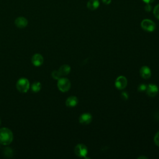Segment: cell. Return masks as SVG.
Here are the masks:
<instances>
[{"mask_svg":"<svg viewBox=\"0 0 159 159\" xmlns=\"http://www.w3.org/2000/svg\"><path fill=\"white\" fill-rule=\"evenodd\" d=\"M15 25L18 27V28H24L25 27L27 24H28V21L24 17H19L16 19L14 21Z\"/></svg>","mask_w":159,"mask_h":159,"instance_id":"obj_10","label":"cell"},{"mask_svg":"<svg viewBox=\"0 0 159 159\" xmlns=\"http://www.w3.org/2000/svg\"><path fill=\"white\" fill-rule=\"evenodd\" d=\"M30 88L29 80L25 78H21L18 80L16 83V88L18 91L22 93H25L28 91Z\"/></svg>","mask_w":159,"mask_h":159,"instance_id":"obj_2","label":"cell"},{"mask_svg":"<svg viewBox=\"0 0 159 159\" xmlns=\"http://www.w3.org/2000/svg\"><path fill=\"white\" fill-rule=\"evenodd\" d=\"M92 121V116L89 113H83L79 118V122L80 124L87 125Z\"/></svg>","mask_w":159,"mask_h":159,"instance_id":"obj_9","label":"cell"},{"mask_svg":"<svg viewBox=\"0 0 159 159\" xmlns=\"http://www.w3.org/2000/svg\"><path fill=\"white\" fill-rule=\"evenodd\" d=\"M154 142L156 144V145L159 147V131H158L156 133V134L154 137Z\"/></svg>","mask_w":159,"mask_h":159,"instance_id":"obj_20","label":"cell"},{"mask_svg":"<svg viewBox=\"0 0 159 159\" xmlns=\"http://www.w3.org/2000/svg\"><path fill=\"white\" fill-rule=\"evenodd\" d=\"M78 102V98L76 96H70L68 97L65 102L66 106L68 107H74L76 106V104Z\"/></svg>","mask_w":159,"mask_h":159,"instance_id":"obj_12","label":"cell"},{"mask_svg":"<svg viewBox=\"0 0 159 159\" xmlns=\"http://www.w3.org/2000/svg\"><path fill=\"white\" fill-rule=\"evenodd\" d=\"M147 94L150 97L155 96L158 92V88L157 86L154 84H149L146 89Z\"/></svg>","mask_w":159,"mask_h":159,"instance_id":"obj_8","label":"cell"},{"mask_svg":"<svg viewBox=\"0 0 159 159\" xmlns=\"http://www.w3.org/2000/svg\"><path fill=\"white\" fill-rule=\"evenodd\" d=\"M121 98L124 99V100H127L128 99V98H129V95H128V93L127 92H122L121 93Z\"/></svg>","mask_w":159,"mask_h":159,"instance_id":"obj_21","label":"cell"},{"mask_svg":"<svg viewBox=\"0 0 159 159\" xmlns=\"http://www.w3.org/2000/svg\"><path fill=\"white\" fill-rule=\"evenodd\" d=\"M31 61L35 66H40L43 63V57L40 53H35L32 56Z\"/></svg>","mask_w":159,"mask_h":159,"instance_id":"obj_7","label":"cell"},{"mask_svg":"<svg viewBox=\"0 0 159 159\" xmlns=\"http://www.w3.org/2000/svg\"><path fill=\"white\" fill-rule=\"evenodd\" d=\"M42 88L41 83L39 81H35L31 85V89L34 93H37L40 91Z\"/></svg>","mask_w":159,"mask_h":159,"instance_id":"obj_15","label":"cell"},{"mask_svg":"<svg viewBox=\"0 0 159 159\" xmlns=\"http://www.w3.org/2000/svg\"><path fill=\"white\" fill-rule=\"evenodd\" d=\"M147 87V86L145 84H143V83L140 84H139V86H138V91H140V92L145 91H146Z\"/></svg>","mask_w":159,"mask_h":159,"instance_id":"obj_19","label":"cell"},{"mask_svg":"<svg viewBox=\"0 0 159 159\" xmlns=\"http://www.w3.org/2000/svg\"><path fill=\"white\" fill-rule=\"evenodd\" d=\"M13 134L12 131L6 127L0 129V143L7 145H9L13 140Z\"/></svg>","mask_w":159,"mask_h":159,"instance_id":"obj_1","label":"cell"},{"mask_svg":"<svg viewBox=\"0 0 159 159\" xmlns=\"http://www.w3.org/2000/svg\"><path fill=\"white\" fill-rule=\"evenodd\" d=\"M4 155L6 157L11 158L13 155V151L11 148L7 147V148H4Z\"/></svg>","mask_w":159,"mask_h":159,"instance_id":"obj_16","label":"cell"},{"mask_svg":"<svg viewBox=\"0 0 159 159\" xmlns=\"http://www.w3.org/2000/svg\"><path fill=\"white\" fill-rule=\"evenodd\" d=\"M153 14H154V16H155V17L158 19H159V4H157L154 9H153Z\"/></svg>","mask_w":159,"mask_h":159,"instance_id":"obj_18","label":"cell"},{"mask_svg":"<svg viewBox=\"0 0 159 159\" xmlns=\"http://www.w3.org/2000/svg\"><path fill=\"white\" fill-rule=\"evenodd\" d=\"M127 84V80L124 76H119L115 81V86L118 89H124Z\"/></svg>","mask_w":159,"mask_h":159,"instance_id":"obj_6","label":"cell"},{"mask_svg":"<svg viewBox=\"0 0 159 159\" xmlns=\"http://www.w3.org/2000/svg\"><path fill=\"white\" fill-rule=\"evenodd\" d=\"M74 152L76 156L79 157L86 158V156L88 153V148L83 143H79L75 147Z\"/></svg>","mask_w":159,"mask_h":159,"instance_id":"obj_4","label":"cell"},{"mask_svg":"<svg viewBox=\"0 0 159 159\" xmlns=\"http://www.w3.org/2000/svg\"><path fill=\"white\" fill-rule=\"evenodd\" d=\"M145 3L147 4H150L151 2H153L154 1V0H143Z\"/></svg>","mask_w":159,"mask_h":159,"instance_id":"obj_24","label":"cell"},{"mask_svg":"<svg viewBox=\"0 0 159 159\" xmlns=\"http://www.w3.org/2000/svg\"><path fill=\"white\" fill-rule=\"evenodd\" d=\"M139 159H140V158H144V159H147L148 158L147 157H143V156H141V157H139V158H138Z\"/></svg>","mask_w":159,"mask_h":159,"instance_id":"obj_25","label":"cell"},{"mask_svg":"<svg viewBox=\"0 0 159 159\" xmlns=\"http://www.w3.org/2000/svg\"><path fill=\"white\" fill-rule=\"evenodd\" d=\"M0 125H1V120H0Z\"/></svg>","mask_w":159,"mask_h":159,"instance_id":"obj_26","label":"cell"},{"mask_svg":"<svg viewBox=\"0 0 159 159\" xmlns=\"http://www.w3.org/2000/svg\"><path fill=\"white\" fill-rule=\"evenodd\" d=\"M52 76L55 80H59L60 78H61V75L60 73L58 70V71H57V70L53 71L52 73Z\"/></svg>","mask_w":159,"mask_h":159,"instance_id":"obj_17","label":"cell"},{"mask_svg":"<svg viewBox=\"0 0 159 159\" xmlns=\"http://www.w3.org/2000/svg\"><path fill=\"white\" fill-rule=\"evenodd\" d=\"M140 75L144 79L150 78L151 76L150 69L147 66H142L140 70Z\"/></svg>","mask_w":159,"mask_h":159,"instance_id":"obj_11","label":"cell"},{"mask_svg":"<svg viewBox=\"0 0 159 159\" xmlns=\"http://www.w3.org/2000/svg\"><path fill=\"white\" fill-rule=\"evenodd\" d=\"M102 1L105 4H109L111 2V0H102Z\"/></svg>","mask_w":159,"mask_h":159,"instance_id":"obj_23","label":"cell"},{"mask_svg":"<svg viewBox=\"0 0 159 159\" xmlns=\"http://www.w3.org/2000/svg\"><path fill=\"white\" fill-rule=\"evenodd\" d=\"M70 70H71L70 66L68 65H66V64L61 65L58 70L61 76L68 75V73L70 72Z\"/></svg>","mask_w":159,"mask_h":159,"instance_id":"obj_14","label":"cell"},{"mask_svg":"<svg viewBox=\"0 0 159 159\" xmlns=\"http://www.w3.org/2000/svg\"><path fill=\"white\" fill-rule=\"evenodd\" d=\"M141 27L145 31L153 32L156 28V25L150 19H144L141 22Z\"/></svg>","mask_w":159,"mask_h":159,"instance_id":"obj_5","label":"cell"},{"mask_svg":"<svg viewBox=\"0 0 159 159\" xmlns=\"http://www.w3.org/2000/svg\"><path fill=\"white\" fill-rule=\"evenodd\" d=\"M87 7L90 10H95L99 6V2L98 0H89L87 2Z\"/></svg>","mask_w":159,"mask_h":159,"instance_id":"obj_13","label":"cell"},{"mask_svg":"<svg viewBox=\"0 0 159 159\" xmlns=\"http://www.w3.org/2000/svg\"><path fill=\"white\" fill-rule=\"evenodd\" d=\"M57 86L60 91L66 92L71 87V83L68 78H60L59 80H58Z\"/></svg>","mask_w":159,"mask_h":159,"instance_id":"obj_3","label":"cell"},{"mask_svg":"<svg viewBox=\"0 0 159 159\" xmlns=\"http://www.w3.org/2000/svg\"><path fill=\"white\" fill-rule=\"evenodd\" d=\"M145 10L147 11H148V12H149V11H150V10H151V6H150V5H149V4H147V6H145Z\"/></svg>","mask_w":159,"mask_h":159,"instance_id":"obj_22","label":"cell"}]
</instances>
